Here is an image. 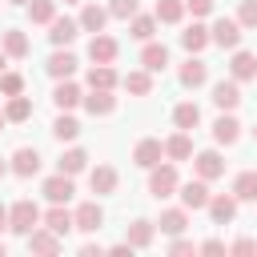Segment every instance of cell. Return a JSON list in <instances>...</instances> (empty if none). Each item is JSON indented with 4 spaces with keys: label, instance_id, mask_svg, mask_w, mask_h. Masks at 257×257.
Here are the masks:
<instances>
[{
    "label": "cell",
    "instance_id": "obj_11",
    "mask_svg": "<svg viewBox=\"0 0 257 257\" xmlns=\"http://www.w3.org/2000/svg\"><path fill=\"white\" fill-rule=\"evenodd\" d=\"M161 157H165V145H161L157 137H145V141H137V149H133V161H137L141 169L161 165Z\"/></svg>",
    "mask_w": 257,
    "mask_h": 257
},
{
    "label": "cell",
    "instance_id": "obj_2",
    "mask_svg": "<svg viewBox=\"0 0 257 257\" xmlns=\"http://www.w3.org/2000/svg\"><path fill=\"white\" fill-rule=\"evenodd\" d=\"M40 221H44V217H40V209H36L28 197H24V201H16V205L8 209V229H12V233H20V237H28Z\"/></svg>",
    "mask_w": 257,
    "mask_h": 257
},
{
    "label": "cell",
    "instance_id": "obj_40",
    "mask_svg": "<svg viewBox=\"0 0 257 257\" xmlns=\"http://www.w3.org/2000/svg\"><path fill=\"white\" fill-rule=\"evenodd\" d=\"M0 92H4V96H20V92H24V76H20V72H4V76H0Z\"/></svg>",
    "mask_w": 257,
    "mask_h": 257
},
{
    "label": "cell",
    "instance_id": "obj_6",
    "mask_svg": "<svg viewBox=\"0 0 257 257\" xmlns=\"http://www.w3.org/2000/svg\"><path fill=\"white\" fill-rule=\"evenodd\" d=\"M193 173H197L201 181H217V177L225 173V161H221V153H217V149H205V153H197V157H193Z\"/></svg>",
    "mask_w": 257,
    "mask_h": 257
},
{
    "label": "cell",
    "instance_id": "obj_23",
    "mask_svg": "<svg viewBox=\"0 0 257 257\" xmlns=\"http://www.w3.org/2000/svg\"><path fill=\"white\" fill-rule=\"evenodd\" d=\"M229 76H233V80H253V76H257V56H253V52H233Z\"/></svg>",
    "mask_w": 257,
    "mask_h": 257
},
{
    "label": "cell",
    "instance_id": "obj_37",
    "mask_svg": "<svg viewBox=\"0 0 257 257\" xmlns=\"http://www.w3.org/2000/svg\"><path fill=\"white\" fill-rule=\"evenodd\" d=\"M88 88H116L112 64H92V68H88Z\"/></svg>",
    "mask_w": 257,
    "mask_h": 257
},
{
    "label": "cell",
    "instance_id": "obj_38",
    "mask_svg": "<svg viewBox=\"0 0 257 257\" xmlns=\"http://www.w3.org/2000/svg\"><path fill=\"white\" fill-rule=\"evenodd\" d=\"M52 137H56V141H76V137H80V124H76L68 112H60V116L52 120Z\"/></svg>",
    "mask_w": 257,
    "mask_h": 257
},
{
    "label": "cell",
    "instance_id": "obj_54",
    "mask_svg": "<svg viewBox=\"0 0 257 257\" xmlns=\"http://www.w3.org/2000/svg\"><path fill=\"white\" fill-rule=\"evenodd\" d=\"M253 141H257V124H253Z\"/></svg>",
    "mask_w": 257,
    "mask_h": 257
},
{
    "label": "cell",
    "instance_id": "obj_53",
    "mask_svg": "<svg viewBox=\"0 0 257 257\" xmlns=\"http://www.w3.org/2000/svg\"><path fill=\"white\" fill-rule=\"evenodd\" d=\"M64 4H80V0H64Z\"/></svg>",
    "mask_w": 257,
    "mask_h": 257
},
{
    "label": "cell",
    "instance_id": "obj_10",
    "mask_svg": "<svg viewBox=\"0 0 257 257\" xmlns=\"http://www.w3.org/2000/svg\"><path fill=\"white\" fill-rule=\"evenodd\" d=\"M76 32H80V20H68V16H56V20L48 24V40H52L56 48H68V44L76 40Z\"/></svg>",
    "mask_w": 257,
    "mask_h": 257
},
{
    "label": "cell",
    "instance_id": "obj_8",
    "mask_svg": "<svg viewBox=\"0 0 257 257\" xmlns=\"http://www.w3.org/2000/svg\"><path fill=\"white\" fill-rule=\"evenodd\" d=\"M116 52H120V44H116L112 36L92 32V40H88V60H92V64H112V60H116Z\"/></svg>",
    "mask_w": 257,
    "mask_h": 257
},
{
    "label": "cell",
    "instance_id": "obj_42",
    "mask_svg": "<svg viewBox=\"0 0 257 257\" xmlns=\"http://www.w3.org/2000/svg\"><path fill=\"white\" fill-rule=\"evenodd\" d=\"M237 20H241V28H257V0H241Z\"/></svg>",
    "mask_w": 257,
    "mask_h": 257
},
{
    "label": "cell",
    "instance_id": "obj_36",
    "mask_svg": "<svg viewBox=\"0 0 257 257\" xmlns=\"http://www.w3.org/2000/svg\"><path fill=\"white\" fill-rule=\"evenodd\" d=\"M28 20L32 24H52L56 20V0H28Z\"/></svg>",
    "mask_w": 257,
    "mask_h": 257
},
{
    "label": "cell",
    "instance_id": "obj_46",
    "mask_svg": "<svg viewBox=\"0 0 257 257\" xmlns=\"http://www.w3.org/2000/svg\"><path fill=\"white\" fill-rule=\"evenodd\" d=\"M201 253H225V241H205Z\"/></svg>",
    "mask_w": 257,
    "mask_h": 257
},
{
    "label": "cell",
    "instance_id": "obj_20",
    "mask_svg": "<svg viewBox=\"0 0 257 257\" xmlns=\"http://www.w3.org/2000/svg\"><path fill=\"white\" fill-rule=\"evenodd\" d=\"M84 108H88L92 116H108V112L116 108V96H112V88H92V92L84 96Z\"/></svg>",
    "mask_w": 257,
    "mask_h": 257
},
{
    "label": "cell",
    "instance_id": "obj_5",
    "mask_svg": "<svg viewBox=\"0 0 257 257\" xmlns=\"http://www.w3.org/2000/svg\"><path fill=\"white\" fill-rule=\"evenodd\" d=\"M213 104H217L221 112H233V108L241 104V80H233V76H229V80H217V84H213Z\"/></svg>",
    "mask_w": 257,
    "mask_h": 257
},
{
    "label": "cell",
    "instance_id": "obj_26",
    "mask_svg": "<svg viewBox=\"0 0 257 257\" xmlns=\"http://www.w3.org/2000/svg\"><path fill=\"white\" fill-rule=\"evenodd\" d=\"M44 225H48L52 233H60V237H64L68 229H76V217H72V213H68L64 205H52V209L44 213Z\"/></svg>",
    "mask_w": 257,
    "mask_h": 257
},
{
    "label": "cell",
    "instance_id": "obj_31",
    "mask_svg": "<svg viewBox=\"0 0 257 257\" xmlns=\"http://www.w3.org/2000/svg\"><path fill=\"white\" fill-rule=\"evenodd\" d=\"M120 84H124L133 96H149V92H153V72H149V68H137V72H128Z\"/></svg>",
    "mask_w": 257,
    "mask_h": 257
},
{
    "label": "cell",
    "instance_id": "obj_7",
    "mask_svg": "<svg viewBox=\"0 0 257 257\" xmlns=\"http://www.w3.org/2000/svg\"><path fill=\"white\" fill-rule=\"evenodd\" d=\"M40 193H44V197H48L52 205H68V197H72L76 189H72V177L56 169V173H52V177L44 181V189H40Z\"/></svg>",
    "mask_w": 257,
    "mask_h": 257
},
{
    "label": "cell",
    "instance_id": "obj_30",
    "mask_svg": "<svg viewBox=\"0 0 257 257\" xmlns=\"http://www.w3.org/2000/svg\"><path fill=\"white\" fill-rule=\"evenodd\" d=\"M209 40H213V36H209V28H205V24H189V28L181 32V44H185V52H201Z\"/></svg>",
    "mask_w": 257,
    "mask_h": 257
},
{
    "label": "cell",
    "instance_id": "obj_51",
    "mask_svg": "<svg viewBox=\"0 0 257 257\" xmlns=\"http://www.w3.org/2000/svg\"><path fill=\"white\" fill-rule=\"evenodd\" d=\"M4 124H8V116H4V112H0V133H4Z\"/></svg>",
    "mask_w": 257,
    "mask_h": 257
},
{
    "label": "cell",
    "instance_id": "obj_18",
    "mask_svg": "<svg viewBox=\"0 0 257 257\" xmlns=\"http://www.w3.org/2000/svg\"><path fill=\"white\" fill-rule=\"evenodd\" d=\"M141 64H145L149 72H165V68H169V48L145 40V48H141Z\"/></svg>",
    "mask_w": 257,
    "mask_h": 257
},
{
    "label": "cell",
    "instance_id": "obj_39",
    "mask_svg": "<svg viewBox=\"0 0 257 257\" xmlns=\"http://www.w3.org/2000/svg\"><path fill=\"white\" fill-rule=\"evenodd\" d=\"M157 16H133V24H128V32H133V40H153V32H157Z\"/></svg>",
    "mask_w": 257,
    "mask_h": 257
},
{
    "label": "cell",
    "instance_id": "obj_49",
    "mask_svg": "<svg viewBox=\"0 0 257 257\" xmlns=\"http://www.w3.org/2000/svg\"><path fill=\"white\" fill-rule=\"evenodd\" d=\"M8 169H12V165H8V161H4V157H0V177H4V173H8Z\"/></svg>",
    "mask_w": 257,
    "mask_h": 257
},
{
    "label": "cell",
    "instance_id": "obj_48",
    "mask_svg": "<svg viewBox=\"0 0 257 257\" xmlns=\"http://www.w3.org/2000/svg\"><path fill=\"white\" fill-rule=\"evenodd\" d=\"M4 229H8V209L0 205V233H4Z\"/></svg>",
    "mask_w": 257,
    "mask_h": 257
},
{
    "label": "cell",
    "instance_id": "obj_17",
    "mask_svg": "<svg viewBox=\"0 0 257 257\" xmlns=\"http://www.w3.org/2000/svg\"><path fill=\"white\" fill-rule=\"evenodd\" d=\"M0 48H4V56H12V60H24V56H28V36H24L20 28H4V36H0Z\"/></svg>",
    "mask_w": 257,
    "mask_h": 257
},
{
    "label": "cell",
    "instance_id": "obj_41",
    "mask_svg": "<svg viewBox=\"0 0 257 257\" xmlns=\"http://www.w3.org/2000/svg\"><path fill=\"white\" fill-rule=\"evenodd\" d=\"M108 16H116V20H133V16H137V0H112V4H108Z\"/></svg>",
    "mask_w": 257,
    "mask_h": 257
},
{
    "label": "cell",
    "instance_id": "obj_13",
    "mask_svg": "<svg viewBox=\"0 0 257 257\" xmlns=\"http://www.w3.org/2000/svg\"><path fill=\"white\" fill-rule=\"evenodd\" d=\"M72 217H76V229H80V233H96V229L104 225V209H100L96 201L76 205V213H72Z\"/></svg>",
    "mask_w": 257,
    "mask_h": 257
},
{
    "label": "cell",
    "instance_id": "obj_22",
    "mask_svg": "<svg viewBox=\"0 0 257 257\" xmlns=\"http://www.w3.org/2000/svg\"><path fill=\"white\" fill-rule=\"evenodd\" d=\"M124 241H128L133 249H149V245H153V221L137 217L133 225H124Z\"/></svg>",
    "mask_w": 257,
    "mask_h": 257
},
{
    "label": "cell",
    "instance_id": "obj_4",
    "mask_svg": "<svg viewBox=\"0 0 257 257\" xmlns=\"http://www.w3.org/2000/svg\"><path fill=\"white\" fill-rule=\"evenodd\" d=\"M209 36H213V44H217V48H237V44H241V20L221 16V20L209 28Z\"/></svg>",
    "mask_w": 257,
    "mask_h": 257
},
{
    "label": "cell",
    "instance_id": "obj_34",
    "mask_svg": "<svg viewBox=\"0 0 257 257\" xmlns=\"http://www.w3.org/2000/svg\"><path fill=\"white\" fill-rule=\"evenodd\" d=\"M4 116L12 120V124H20V120H28L32 116V100L20 92V96H8V104H4Z\"/></svg>",
    "mask_w": 257,
    "mask_h": 257
},
{
    "label": "cell",
    "instance_id": "obj_44",
    "mask_svg": "<svg viewBox=\"0 0 257 257\" xmlns=\"http://www.w3.org/2000/svg\"><path fill=\"white\" fill-rule=\"evenodd\" d=\"M185 8H189L193 16H209V12H213V0H185Z\"/></svg>",
    "mask_w": 257,
    "mask_h": 257
},
{
    "label": "cell",
    "instance_id": "obj_14",
    "mask_svg": "<svg viewBox=\"0 0 257 257\" xmlns=\"http://www.w3.org/2000/svg\"><path fill=\"white\" fill-rule=\"evenodd\" d=\"M28 249H32V253H44V257H52V253H60V233H52L48 225H44V229L36 225V229L28 233Z\"/></svg>",
    "mask_w": 257,
    "mask_h": 257
},
{
    "label": "cell",
    "instance_id": "obj_9",
    "mask_svg": "<svg viewBox=\"0 0 257 257\" xmlns=\"http://www.w3.org/2000/svg\"><path fill=\"white\" fill-rule=\"evenodd\" d=\"M177 197H181L185 209H209V181H201V177L197 181H185Z\"/></svg>",
    "mask_w": 257,
    "mask_h": 257
},
{
    "label": "cell",
    "instance_id": "obj_47",
    "mask_svg": "<svg viewBox=\"0 0 257 257\" xmlns=\"http://www.w3.org/2000/svg\"><path fill=\"white\" fill-rule=\"evenodd\" d=\"M80 253H84V257H100V253H104V249H100V245H92V241H88V245H84V249H80Z\"/></svg>",
    "mask_w": 257,
    "mask_h": 257
},
{
    "label": "cell",
    "instance_id": "obj_3",
    "mask_svg": "<svg viewBox=\"0 0 257 257\" xmlns=\"http://www.w3.org/2000/svg\"><path fill=\"white\" fill-rule=\"evenodd\" d=\"M177 80H181L185 88H201V84L209 80V64H205V60H201L197 52H189V60H185V64L177 68Z\"/></svg>",
    "mask_w": 257,
    "mask_h": 257
},
{
    "label": "cell",
    "instance_id": "obj_45",
    "mask_svg": "<svg viewBox=\"0 0 257 257\" xmlns=\"http://www.w3.org/2000/svg\"><path fill=\"white\" fill-rule=\"evenodd\" d=\"M193 249H197V245H193V241H185V237H177V241L169 245V253H177V257H181V253H193Z\"/></svg>",
    "mask_w": 257,
    "mask_h": 257
},
{
    "label": "cell",
    "instance_id": "obj_21",
    "mask_svg": "<svg viewBox=\"0 0 257 257\" xmlns=\"http://www.w3.org/2000/svg\"><path fill=\"white\" fill-rule=\"evenodd\" d=\"M12 173L16 177H36L40 173V153L36 149H16L12 153Z\"/></svg>",
    "mask_w": 257,
    "mask_h": 257
},
{
    "label": "cell",
    "instance_id": "obj_43",
    "mask_svg": "<svg viewBox=\"0 0 257 257\" xmlns=\"http://www.w3.org/2000/svg\"><path fill=\"white\" fill-rule=\"evenodd\" d=\"M229 253L249 257V253H257V241H253V237H241V241H233V245H229Z\"/></svg>",
    "mask_w": 257,
    "mask_h": 257
},
{
    "label": "cell",
    "instance_id": "obj_35",
    "mask_svg": "<svg viewBox=\"0 0 257 257\" xmlns=\"http://www.w3.org/2000/svg\"><path fill=\"white\" fill-rule=\"evenodd\" d=\"M84 165H88V153H84V149H68V153L56 161V169H60V173H68V177L84 173Z\"/></svg>",
    "mask_w": 257,
    "mask_h": 257
},
{
    "label": "cell",
    "instance_id": "obj_16",
    "mask_svg": "<svg viewBox=\"0 0 257 257\" xmlns=\"http://www.w3.org/2000/svg\"><path fill=\"white\" fill-rule=\"evenodd\" d=\"M88 185H92V193H96V197L116 193V169H112V165H96V169L88 173Z\"/></svg>",
    "mask_w": 257,
    "mask_h": 257
},
{
    "label": "cell",
    "instance_id": "obj_1",
    "mask_svg": "<svg viewBox=\"0 0 257 257\" xmlns=\"http://www.w3.org/2000/svg\"><path fill=\"white\" fill-rule=\"evenodd\" d=\"M177 189H181V181H177V161H165V165H153V169H149V193H153L157 201L173 197Z\"/></svg>",
    "mask_w": 257,
    "mask_h": 257
},
{
    "label": "cell",
    "instance_id": "obj_24",
    "mask_svg": "<svg viewBox=\"0 0 257 257\" xmlns=\"http://www.w3.org/2000/svg\"><path fill=\"white\" fill-rule=\"evenodd\" d=\"M237 137H241V124H237V116H217V124H213V141L217 145H237Z\"/></svg>",
    "mask_w": 257,
    "mask_h": 257
},
{
    "label": "cell",
    "instance_id": "obj_50",
    "mask_svg": "<svg viewBox=\"0 0 257 257\" xmlns=\"http://www.w3.org/2000/svg\"><path fill=\"white\" fill-rule=\"evenodd\" d=\"M0 76H4V48H0Z\"/></svg>",
    "mask_w": 257,
    "mask_h": 257
},
{
    "label": "cell",
    "instance_id": "obj_52",
    "mask_svg": "<svg viewBox=\"0 0 257 257\" xmlns=\"http://www.w3.org/2000/svg\"><path fill=\"white\" fill-rule=\"evenodd\" d=\"M8 4H28V0H8Z\"/></svg>",
    "mask_w": 257,
    "mask_h": 257
},
{
    "label": "cell",
    "instance_id": "obj_15",
    "mask_svg": "<svg viewBox=\"0 0 257 257\" xmlns=\"http://www.w3.org/2000/svg\"><path fill=\"white\" fill-rule=\"evenodd\" d=\"M44 68H48V76H52V80H68V76L76 72V56H72L68 48H56V52L48 56V64H44Z\"/></svg>",
    "mask_w": 257,
    "mask_h": 257
},
{
    "label": "cell",
    "instance_id": "obj_25",
    "mask_svg": "<svg viewBox=\"0 0 257 257\" xmlns=\"http://www.w3.org/2000/svg\"><path fill=\"white\" fill-rule=\"evenodd\" d=\"M165 157H169V161H189V157H193V141H189L185 128L173 133V137L165 141Z\"/></svg>",
    "mask_w": 257,
    "mask_h": 257
},
{
    "label": "cell",
    "instance_id": "obj_33",
    "mask_svg": "<svg viewBox=\"0 0 257 257\" xmlns=\"http://www.w3.org/2000/svg\"><path fill=\"white\" fill-rule=\"evenodd\" d=\"M233 197H237V201H257V173H253V169L237 173V181H233Z\"/></svg>",
    "mask_w": 257,
    "mask_h": 257
},
{
    "label": "cell",
    "instance_id": "obj_27",
    "mask_svg": "<svg viewBox=\"0 0 257 257\" xmlns=\"http://www.w3.org/2000/svg\"><path fill=\"white\" fill-rule=\"evenodd\" d=\"M173 124H177V128H185V133H189V128H197V124H201V108H197L193 100H181V104L173 108Z\"/></svg>",
    "mask_w": 257,
    "mask_h": 257
},
{
    "label": "cell",
    "instance_id": "obj_32",
    "mask_svg": "<svg viewBox=\"0 0 257 257\" xmlns=\"http://www.w3.org/2000/svg\"><path fill=\"white\" fill-rule=\"evenodd\" d=\"M153 16H157L161 24H181V16H185V0H157Z\"/></svg>",
    "mask_w": 257,
    "mask_h": 257
},
{
    "label": "cell",
    "instance_id": "obj_12",
    "mask_svg": "<svg viewBox=\"0 0 257 257\" xmlns=\"http://www.w3.org/2000/svg\"><path fill=\"white\" fill-rule=\"evenodd\" d=\"M209 217H213V225H229V221L237 217V197H233V193L209 197Z\"/></svg>",
    "mask_w": 257,
    "mask_h": 257
},
{
    "label": "cell",
    "instance_id": "obj_19",
    "mask_svg": "<svg viewBox=\"0 0 257 257\" xmlns=\"http://www.w3.org/2000/svg\"><path fill=\"white\" fill-rule=\"evenodd\" d=\"M84 96H80V88L72 84V80H56V88H52V104L60 108V112H68V108H76Z\"/></svg>",
    "mask_w": 257,
    "mask_h": 257
},
{
    "label": "cell",
    "instance_id": "obj_28",
    "mask_svg": "<svg viewBox=\"0 0 257 257\" xmlns=\"http://www.w3.org/2000/svg\"><path fill=\"white\" fill-rule=\"evenodd\" d=\"M157 225H161V233H169V237H181V233H185V225H189V213H185V209H165Z\"/></svg>",
    "mask_w": 257,
    "mask_h": 257
},
{
    "label": "cell",
    "instance_id": "obj_29",
    "mask_svg": "<svg viewBox=\"0 0 257 257\" xmlns=\"http://www.w3.org/2000/svg\"><path fill=\"white\" fill-rule=\"evenodd\" d=\"M104 20H108V8H100V4H84L80 8V28L84 32H100Z\"/></svg>",
    "mask_w": 257,
    "mask_h": 257
}]
</instances>
